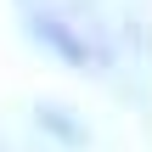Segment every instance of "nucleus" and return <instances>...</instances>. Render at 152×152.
<instances>
[{
    "mask_svg": "<svg viewBox=\"0 0 152 152\" xmlns=\"http://www.w3.org/2000/svg\"><path fill=\"white\" fill-rule=\"evenodd\" d=\"M39 39H51V45H56V51H62L68 62H90V51H85V45H73L62 23H39Z\"/></svg>",
    "mask_w": 152,
    "mask_h": 152,
    "instance_id": "f257e3e1",
    "label": "nucleus"
}]
</instances>
